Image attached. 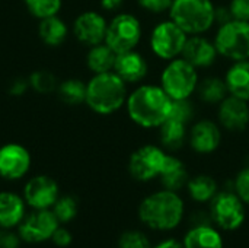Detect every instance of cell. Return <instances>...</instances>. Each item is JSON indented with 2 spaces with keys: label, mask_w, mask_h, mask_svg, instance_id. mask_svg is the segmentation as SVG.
<instances>
[{
  "label": "cell",
  "mask_w": 249,
  "mask_h": 248,
  "mask_svg": "<svg viewBox=\"0 0 249 248\" xmlns=\"http://www.w3.org/2000/svg\"><path fill=\"white\" fill-rule=\"evenodd\" d=\"M185 202L177 191L159 189L142 199L137 216L143 227L159 234L177 231L185 219Z\"/></svg>",
  "instance_id": "1"
},
{
  "label": "cell",
  "mask_w": 249,
  "mask_h": 248,
  "mask_svg": "<svg viewBox=\"0 0 249 248\" xmlns=\"http://www.w3.org/2000/svg\"><path fill=\"white\" fill-rule=\"evenodd\" d=\"M172 99L155 83H139L128 92L125 110L128 118L139 127L152 130L159 129L169 117Z\"/></svg>",
  "instance_id": "2"
},
{
  "label": "cell",
  "mask_w": 249,
  "mask_h": 248,
  "mask_svg": "<svg viewBox=\"0 0 249 248\" xmlns=\"http://www.w3.org/2000/svg\"><path fill=\"white\" fill-rule=\"evenodd\" d=\"M127 96V83L112 70L90 77L86 83L85 104L99 115H111L125 107Z\"/></svg>",
  "instance_id": "3"
},
{
  "label": "cell",
  "mask_w": 249,
  "mask_h": 248,
  "mask_svg": "<svg viewBox=\"0 0 249 248\" xmlns=\"http://www.w3.org/2000/svg\"><path fill=\"white\" fill-rule=\"evenodd\" d=\"M168 13L188 35H204L216 25L213 0H174Z\"/></svg>",
  "instance_id": "4"
},
{
  "label": "cell",
  "mask_w": 249,
  "mask_h": 248,
  "mask_svg": "<svg viewBox=\"0 0 249 248\" xmlns=\"http://www.w3.org/2000/svg\"><path fill=\"white\" fill-rule=\"evenodd\" d=\"M212 222L223 234L239 231L248 216V206L239 199L233 189H220L207 208Z\"/></svg>",
  "instance_id": "5"
},
{
  "label": "cell",
  "mask_w": 249,
  "mask_h": 248,
  "mask_svg": "<svg viewBox=\"0 0 249 248\" xmlns=\"http://www.w3.org/2000/svg\"><path fill=\"white\" fill-rule=\"evenodd\" d=\"M198 82V70L182 57L166 61L159 77V85L171 99L191 98L197 91Z\"/></svg>",
  "instance_id": "6"
},
{
  "label": "cell",
  "mask_w": 249,
  "mask_h": 248,
  "mask_svg": "<svg viewBox=\"0 0 249 248\" xmlns=\"http://www.w3.org/2000/svg\"><path fill=\"white\" fill-rule=\"evenodd\" d=\"M213 41L219 56L231 63L249 60V22L232 19L219 25Z\"/></svg>",
  "instance_id": "7"
},
{
  "label": "cell",
  "mask_w": 249,
  "mask_h": 248,
  "mask_svg": "<svg viewBox=\"0 0 249 248\" xmlns=\"http://www.w3.org/2000/svg\"><path fill=\"white\" fill-rule=\"evenodd\" d=\"M188 34L184 32L171 18L158 22L149 37V45L155 57L169 61L181 57Z\"/></svg>",
  "instance_id": "8"
},
{
  "label": "cell",
  "mask_w": 249,
  "mask_h": 248,
  "mask_svg": "<svg viewBox=\"0 0 249 248\" xmlns=\"http://www.w3.org/2000/svg\"><path fill=\"white\" fill-rule=\"evenodd\" d=\"M143 37L140 19L133 13H117L107 28L105 42L117 53L136 50Z\"/></svg>",
  "instance_id": "9"
},
{
  "label": "cell",
  "mask_w": 249,
  "mask_h": 248,
  "mask_svg": "<svg viewBox=\"0 0 249 248\" xmlns=\"http://www.w3.org/2000/svg\"><path fill=\"white\" fill-rule=\"evenodd\" d=\"M168 152L160 145L147 143L137 148L128 158V172L139 183L158 180L163 168Z\"/></svg>",
  "instance_id": "10"
},
{
  "label": "cell",
  "mask_w": 249,
  "mask_h": 248,
  "mask_svg": "<svg viewBox=\"0 0 249 248\" xmlns=\"http://www.w3.org/2000/svg\"><path fill=\"white\" fill-rule=\"evenodd\" d=\"M223 139V129L217 121L201 118L194 120L188 129V145L197 155L214 153Z\"/></svg>",
  "instance_id": "11"
},
{
  "label": "cell",
  "mask_w": 249,
  "mask_h": 248,
  "mask_svg": "<svg viewBox=\"0 0 249 248\" xmlns=\"http://www.w3.org/2000/svg\"><path fill=\"white\" fill-rule=\"evenodd\" d=\"M58 219L53 213L51 209H35L28 218L19 224V237L25 243H42L50 240L54 231L58 228Z\"/></svg>",
  "instance_id": "12"
},
{
  "label": "cell",
  "mask_w": 249,
  "mask_h": 248,
  "mask_svg": "<svg viewBox=\"0 0 249 248\" xmlns=\"http://www.w3.org/2000/svg\"><path fill=\"white\" fill-rule=\"evenodd\" d=\"M217 123L229 133H242L249 126V102L228 95L217 105Z\"/></svg>",
  "instance_id": "13"
},
{
  "label": "cell",
  "mask_w": 249,
  "mask_h": 248,
  "mask_svg": "<svg viewBox=\"0 0 249 248\" xmlns=\"http://www.w3.org/2000/svg\"><path fill=\"white\" fill-rule=\"evenodd\" d=\"M108 20L96 10H86L80 13L73 22V35L76 39L88 47L105 42Z\"/></svg>",
  "instance_id": "14"
},
{
  "label": "cell",
  "mask_w": 249,
  "mask_h": 248,
  "mask_svg": "<svg viewBox=\"0 0 249 248\" xmlns=\"http://www.w3.org/2000/svg\"><path fill=\"white\" fill-rule=\"evenodd\" d=\"M31 153L19 143H6L0 148V177L4 180H19L31 168Z\"/></svg>",
  "instance_id": "15"
},
{
  "label": "cell",
  "mask_w": 249,
  "mask_h": 248,
  "mask_svg": "<svg viewBox=\"0 0 249 248\" xmlns=\"http://www.w3.org/2000/svg\"><path fill=\"white\" fill-rule=\"evenodd\" d=\"M58 199V186L48 175L31 178L23 189V200L34 209H51Z\"/></svg>",
  "instance_id": "16"
},
{
  "label": "cell",
  "mask_w": 249,
  "mask_h": 248,
  "mask_svg": "<svg viewBox=\"0 0 249 248\" xmlns=\"http://www.w3.org/2000/svg\"><path fill=\"white\" fill-rule=\"evenodd\" d=\"M181 57L200 70L212 67L220 56L213 39L204 35H188Z\"/></svg>",
  "instance_id": "17"
},
{
  "label": "cell",
  "mask_w": 249,
  "mask_h": 248,
  "mask_svg": "<svg viewBox=\"0 0 249 248\" xmlns=\"http://www.w3.org/2000/svg\"><path fill=\"white\" fill-rule=\"evenodd\" d=\"M114 72L127 83L139 85L149 75V61L137 50L117 54Z\"/></svg>",
  "instance_id": "18"
},
{
  "label": "cell",
  "mask_w": 249,
  "mask_h": 248,
  "mask_svg": "<svg viewBox=\"0 0 249 248\" xmlns=\"http://www.w3.org/2000/svg\"><path fill=\"white\" fill-rule=\"evenodd\" d=\"M181 241L185 248H225L223 232L213 224L191 225Z\"/></svg>",
  "instance_id": "19"
},
{
  "label": "cell",
  "mask_w": 249,
  "mask_h": 248,
  "mask_svg": "<svg viewBox=\"0 0 249 248\" xmlns=\"http://www.w3.org/2000/svg\"><path fill=\"white\" fill-rule=\"evenodd\" d=\"M190 177L191 175L188 172L185 162L175 153L168 152L163 168L158 178L160 181V187L179 193L181 190H185V186H187Z\"/></svg>",
  "instance_id": "20"
},
{
  "label": "cell",
  "mask_w": 249,
  "mask_h": 248,
  "mask_svg": "<svg viewBox=\"0 0 249 248\" xmlns=\"http://www.w3.org/2000/svg\"><path fill=\"white\" fill-rule=\"evenodd\" d=\"M188 124L168 117L165 123L158 129L160 146L171 153L182 149L184 145L188 143Z\"/></svg>",
  "instance_id": "21"
},
{
  "label": "cell",
  "mask_w": 249,
  "mask_h": 248,
  "mask_svg": "<svg viewBox=\"0 0 249 248\" xmlns=\"http://www.w3.org/2000/svg\"><path fill=\"white\" fill-rule=\"evenodd\" d=\"M220 186L217 180L210 174H197L190 177L185 191L188 197L197 205H209L219 193Z\"/></svg>",
  "instance_id": "22"
},
{
  "label": "cell",
  "mask_w": 249,
  "mask_h": 248,
  "mask_svg": "<svg viewBox=\"0 0 249 248\" xmlns=\"http://www.w3.org/2000/svg\"><path fill=\"white\" fill-rule=\"evenodd\" d=\"M229 95L249 102V60L232 61L225 73Z\"/></svg>",
  "instance_id": "23"
},
{
  "label": "cell",
  "mask_w": 249,
  "mask_h": 248,
  "mask_svg": "<svg viewBox=\"0 0 249 248\" xmlns=\"http://www.w3.org/2000/svg\"><path fill=\"white\" fill-rule=\"evenodd\" d=\"M25 215V200L12 191H0V227L7 229L19 225Z\"/></svg>",
  "instance_id": "24"
},
{
  "label": "cell",
  "mask_w": 249,
  "mask_h": 248,
  "mask_svg": "<svg viewBox=\"0 0 249 248\" xmlns=\"http://www.w3.org/2000/svg\"><path fill=\"white\" fill-rule=\"evenodd\" d=\"M115 58L117 53L107 42H101L89 47L86 54V66L93 75L107 73L114 70Z\"/></svg>",
  "instance_id": "25"
},
{
  "label": "cell",
  "mask_w": 249,
  "mask_h": 248,
  "mask_svg": "<svg viewBox=\"0 0 249 248\" xmlns=\"http://www.w3.org/2000/svg\"><path fill=\"white\" fill-rule=\"evenodd\" d=\"M38 35L44 44L50 47H58L67 39L69 28L67 23L61 18H58V15H55L39 20Z\"/></svg>",
  "instance_id": "26"
},
{
  "label": "cell",
  "mask_w": 249,
  "mask_h": 248,
  "mask_svg": "<svg viewBox=\"0 0 249 248\" xmlns=\"http://www.w3.org/2000/svg\"><path fill=\"white\" fill-rule=\"evenodd\" d=\"M196 94L198 95L201 102L207 105H219L229 95V91L223 77L207 76L204 79H200Z\"/></svg>",
  "instance_id": "27"
},
{
  "label": "cell",
  "mask_w": 249,
  "mask_h": 248,
  "mask_svg": "<svg viewBox=\"0 0 249 248\" xmlns=\"http://www.w3.org/2000/svg\"><path fill=\"white\" fill-rule=\"evenodd\" d=\"M58 98L67 105H79L86 101V83L80 79L71 77L58 83Z\"/></svg>",
  "instance_id": "28"
},
{
  "label": "cell",
  "mask_w": 249,
  "mask_h": 248,
  "mask_svg": "<svg viewBox=\"0 0 249 248\" xmlns=\"http://www.w3.org/2000/svg\"><path fill=\"white\" fill-rule=\"evenodd\" d=\"M26 10L36 19H45L58 15L63 0H23Z\"/></svg>",
  "instance_id": "29"
},
{
  "label": "cell",
  "mask_w": 249,
  "mask_h": 248,
  "mask_svg": "<svg viewBox=\"0 0 249 248\" xmlns=\"http://www.w3.org/2000/svg\"><path fill=\"white\" fill-rule=\"evenodd\" d=\"M29 88H32L35 92L38 94H51L54 91H57L58 86V80L54 76V73H51L50 70H35L29 77Z\"/></svg>",
  "instance_id": "30"
},
{
  "label": "cell",
  "mask_w": 249,
  "mask_h": 248,
  "mask_svg": "<svg viewBox=\"0 0 249 248\" xmlns=\"http://www.w3.org/2000/svg\"><path fill=\"white\" fill-rule=\"evenodd\" d=\"M169 117L190 126L196 120V105L191 101V98H187V99H172Z\"/></svg>",
  "instance_id": "31"
},
{
  "label": "cell",
  "mask_w": 249,
  "mask_h": 248,
  "mask_svg": "<svg viewBox=\"0 0 249 248\" xmlns=\"http://www.w3.org/2000/svg\"><path fill=\"white\" fill-rule=\"evenodd\" d=\"M51 210L55 215V218L58 219V222L67 224V222L73 221L77 215V202L71 196H63V197L57 199V202L54 203Z\"/></svg>",
  "instance_id": "32"
},
{
  "label": "cell",
  "mask_w": 249,
  "mask_h": 248,
  "mask_svg": "<svg viewBox=\"0 0 249 248\" xmlns=\"http://www.w3.org/2000/svg\"><path fill=\"white\" fill-rule=\"evenodd\" d=\"M152 246L149 235L140 229H130L121 234L118 248H147Z\"/></svg>",
  "instance_id": "33"
},
{
  "label": "cell",
  "mask_w": 249,
  "mask_h": 248,
  "mask_svg": "<svg viewBox=\"0 0 249 248\" xmlns=\"http://www.w3.org/2000/svg\"><path fill=\"white\" fill-rule=\"evenodd\" d=\"M232 189L249 208V165L238 171L232 181Z\"/></svg>",
  "instance_id": "34"
},
{
  "label": "cell",
  "mask_w": 249,
  "mask_h": 248,
  "mask_svg": "<svg viewBox=\"0 0 249 248\" xmlns=\"http://www.w3.org/2000/svg\"><path fill=\"white\" fill-rule=\"evenodd\" d=\"M174 0H137V4L147 13L163 15L169 12Z\"/></svg>",
  "instance_id": "35"
},
{
  "label": "cell",
  "mask_w": 249,
  "mask_h": 248,
  "mask_svg": "<svg viewBox=\"0 0 249 248\" xmlns=\"http://www.w3.org/2000/svg\"><path fill=\"white\" fill-rule=\"evenodd\" d=\"M228 7L233 19L249 22V0H231Z\"/></svg>",
  "instance_id": "36"
},
{
  "label": "cell",
  "mask_w": 249,
  "mask_h": 248,
  "mask_svg": "<svg viewBox=\"0 0 249 248\" xmlns=\"http://www.w3.org/2000/svg\"><path fill=\"white\" fill-rule=\"evenodd\" d=\"M51 240H53L54 244L58 246V247H67V246L71 243L73 237H71V234H70L66 228H60V227H58V228L54 231Z\"/></svg>",
  "instance_id": "37"
},
{
  "label": "cell",
  "mask_w": 249,
  "mask_h": 248,
  "mask_svg": "<svg viewBox=\"0 0 249 248\" xmlns=\"http://www.w3.org/2000/svg\"><path fill=\"white\" fill-rule=\"evenodd\" d=\"M29 89V82L28 79H15L10 86H9V94L13 96H20L23 94H26V91Z\"/></svg>",
  "instance_id": "38"
},
{
  "label": "cell",
  "mask_w": 249,
  "mask_h": 248,
  "mask_svg": "<svg viewBox=\"0 0 249 248\" xmlns=\"http://www.w3.org/2000/svg\"><path fill=\"white\" fill-rule=\"evenodd\" d=\"M0 248H19V238L9 231H0Z\"/></svg>",
  "instance_id": "39"
},
{
  "label": "cell",
  "mask_w": 249,
  "mask_h": 248,
  "mask_svg": "<svg viewBox=\"0 0 249 248\" xmlns=\"http://www.w3.org/2000/svg\"><path fill=\"white\" fill-rule=\"evenodd\" d=\"M152 248H185L182 241L178 240V238H174V237H166L163 240H160L159 243L153 244Z\"/></svg>",
  "instance_id": "40"
},
{
  "label": "cell",
  "mask_w": 249,
  "mask_h": 248,
  "mask_svg": "<svg viewBox=\"0 0 249 248\" xmlns=\"http://www.w3.org/2000/svg\"><path fill=\"white\" fill-rule=\"evenodd\" d=\"M124 4V0H101V9L108 13L118 12Z\"/></svg>",
  "instance_id": "41"
},
{
  "label": "cell",
  "mask_w": 249,
  "mask_h": 248,
  "mask_svg": "<svg viewBox=\"0 0 249 248\" xmlns=\"http://www.w3.org/2000/svg\"><path fill=\"white\" fill-rule=\"evenodd\" d=\"M152 246H153V244H152ZM152 246H150V247H147V248H152Z\"/></svg>",
  "instance_id": "42"
}]
</instances>
